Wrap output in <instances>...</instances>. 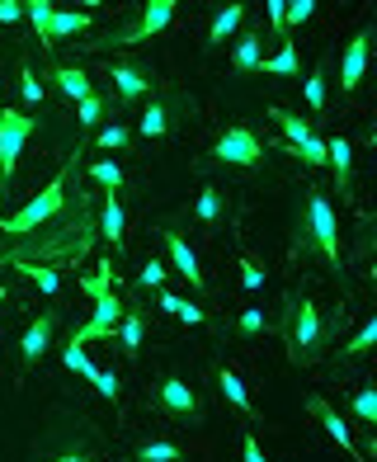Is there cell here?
<instances>
[{"mask_svg":"<svg viewBox=\"0 0 377 462\" xmlns=\"http://www.w3.org/2000/svg\"><path fill=\"white\" fill-rule=\"evenodd\" d=\"M283 345H288V359L298 364V368H311L326 354V345H330V330H326V321H321V311H317V302L307 298H283Z\"/></svg>","mask_w":377,"mask_h":462,"instance_id":"6da1fadb","label":"cell"},{"mask_svg":"<svg viewBox=\"0 0 377 462\" xmlns=\"http://www.w3.org/2000/svg\"><path fill=\"white\" fill-rule=\"evenodd\" d=\"M298 241L317 250L330 269H340V226H335V208H330V199L321 194V189H311V194L302 199Z\"/></svg>","mask_w":377,"mask_h":462,"instance_id":"7a4b0ae2","label":"cell"},{"mask_svg":"<svg viewBox=\"0 0 377 462\" xmlns=\"http://www.w3.org/2000/svg\"><path fill=\"white\" fill-rule=\"evenodd\" d=\"M67 213V171H57V180L43 189V194H33L29 208H19L14 217H0V231H10V236H24V231H38L43 222L61 217Z\"/></svg>","mask_w":377,"mask_h":462,"instance_id":"3957f363","label":"cell"},{"mask_svg":"<svg viewBox=\"0 0 377 462\" xmlns=\"http://www.w3.org/2000/svg\"><path fill=\"white\" fill-rule=\"evenodd\" d=\"M152 406L165 415V420H175V425H203V402H198V392L184 383V377L175 373H165L161 383L152 387Z\"/></svg>","mask_w":377,"mask_h":462,"instance_id":"277c9868","label":"cell"},{"mask_svg":"<svg viewBox=\"0 0 377 462\" xmlns=\"http://www.w3.org/2000/svg\"><path fill=\"white\" fill-rule=\"evenodd\" d=\"M269 118L283 128L288 146H292V156H302L311 171H326V137H317V128H311L307 118L298 114H288V109H269Z\"/></svg>","mask_w":377,"mask_h":462,"instance_id":"5b68a950","label":"cell"},{"mask_svg":"<svg viewBox=\"0 0 377 462\" xmlns=\"http://www.w3.org/2000/svg\"><path fill=\"white\" fill-rule=\"evenodd\" d=\"M38 133V123L24 114V109H5L0 104V180L14 175L19 165V152H24V142Z\"/></svg>","mask_w":377,"mask_h":462,"instance_id":"8992f818","label":"cell"},{"mask_svg":"<svg viewBox=\"0 0 377 462\" xmlns=\"http://www.w3.org/2000/svg\"><path fill=\"white\" fill-rule=\"evenodd\" d=\"M213 161H217V165H241V171H250V165H260V161H264V146H260V137L250 133L245 123H232V128L217 137Z\"/></svg>","mask_w":377,"mask_h":462,"instance_id":"52a82bcc","label":"cell"},{"mask_svg":"<svg viewBox=\"0 0 377 462\" xmlns=\"http://www.w3.org/2000/svg\"><path fill=\"white\" fill-rule=\"evenodd\" d=\"M175 24V0H146L142 5V19H133V24H123L109 33V48L118 43H142V38H152V33H165Z\"/></svg>","mask_w":377,"mask_h":462,"instance_id":"ba28073f","label":"cell"},{"mask_svg":"<svg viewBox=\"0 0 377 462\" xmlns=\"http://www.w3.org/2000/svg\"><path fill=\"white\" fill-rule=\"evenodd\" d=\"M368 57H372V24H363V29L345 43V52H340V95L359 90V80H363V71H368Z\"/></svg>","mask_w":377,"mask_h":462,"instance_id":"9c48e42d","label":"cell"},{"mask_svg":"<svg viewBox=\"0 0 377 462\" xmlns=\"http://www.w3.org/2000/svg\"><path fill=\"white\" fill-rule=\"evenodd\" d=\"M57 311H38V317L29 321L24 330V340H19V364L24 368H38V359H48V349H52V335H57Z\"/></svg>","mask_w":377,"mask_h":462,"instance_id":"30bf717a","label":"cell"},{"mask_svg":"<svg viewBox=\"0 0 377 462\" xmlns=\"http://www.w3.org/2000/svg\"><path fill=\"white\" fill-rule=\"evenodd\" d=\"M95 311H90V321L86 326H76V340L86 345V340H99V335H114L118 321H123V302H118V292H99V298H90Z\"/></svg>","mask_w":377,"mask_h":462,"instance_id":"8fae6325","label":"cell"},{"mask_svg":"<svg viewBox=\"0 0 377 462\" xmlns=\"http://www.w3.org/2000/svg\"><path fill=\"white\" fill-rule=\"evenodd\" d=\"M161 245H165V255H170V264H175V274L194 288V292H203L207 288V279H203V264H198V255L188 250V241L179 236V231H161Z\"/></svg>","mask_w":377,"mask_h":462,"instance_id":"7c38bea8","label":"cell"},{"mask_svg":"<svg viewBox=\"0 0 377 462\" xmlns=\"http://www.w3.org/2000/svg\"><path fill=\"white\" fill-rule=\"evenodd\" d=\"M307 411H311V415L321 420V430H326V434H330L335 444H340V448H345V453H349L354 462H363V448L354 444V434H349V425H345V415L335 411V406L326 402V396H307Z\"/></svg>","mask_w":377,"mask_h":462,"instance_id":"4fadbf2b","label":"cell"},{"mask_svg":"<svg viewBox=\"0 0 377 462\" xmlns=\"http://www.w3.org/2000/svg\"><path fill=\"white\" fill-rule=\"evenodd\" d=\"M109 86H114L118 104H137L142 95H152V76L137 61H109Z\"/></svg>","mask_w":377,"mask_h":462,"instance_id":"5bb4252c","label":"cell"},{"mask_svg":"<svg viewBox=\"0 0 377 462\" xmlns=\"http://www.w3.org/2000/svg\"><path fill=\"white\" fill-rule=\"evenodd\" d=\"M175 118H179V104L175 99H152V104H146V109H142V137L146 142H161V137H170L175 133Z\"/></svg>","mask_w":377,"mask_h":462,"instance_id":"9a60e30c","label":"cell"},{"mask_svg":"<svg viewBox=\"0 0 377 462\" xmlns=\"http://www.w3.org/2000/svg\"><path fill=\"white\" fill-rule=\"evenodd\" d=\"M326 165L335 171L340 199H349V194H354V142H349V137H330V142H326Z\"/></svg>","mask_w":377,"mask_h":462,"instance_id":"2e32d148","label":"cell"},{"mask_svg":"<svg viewBox=\"0 0 377 462\" xmlns=\"http://www.w3.org/2000/svg\"><path fill=\"white\" fill-rule=\"evenodd\" d=\"M48 76H52V86H57L61 95H71V104H80V99L95 95L90 76L80 71V67H61V61H48Z\"/></svg>","mask_w":377,"mask_h":462,"instance_id":"e0dca14e","label":"cell"},{"mask_svg":"<svg viewBox=\"0 0 377 462\" xmlns=\"http://www.w3.org/2000/svg\"><path fill=\"white\" fill-rule=\"evenodd\" d=\"M95 231H99V236L109 241L114 250H123V231H128V217H123V203H118V194H104Z\"/></svg>","mask_w":377,"mask_h":462,"instance_id":"ac0fdd59","label":"cell"},{"mask_svg":"<svg viewBox=\"0 0 377 462\" xmlns=\"http://www.w3.org/2000/svg\"><path fill=\"white\" fill-rule=\"evenodd\" d=\"M260 52H264V33H260V29H245L241 43H236V52H232V67H236L241 76L260 71Z\"/></svg>","mask_w":377,"mask_h":462,"instance_id":"d6986e66","label":"cell"},{"mask_svg":"<svg viewBox=\"0 0 377 462\" xmlns=\"http://www.w3.org/2000/svg\"><path fill=\"white\" fill-rule=\"evenodd\" d=\"M217 387H222V396H226V406H236L241 415H255V402H250V392H245V383H241L236 368H217Z\"/></svg>","mask_w":377,"mask_h":462,"instance_id":"ffe728a7","label":"cell"},{"mask_svg":"<svg viewBox=\"0 0 377 462\" xmlns=\"http://www.w3.org/2000/svg\"><path fill=\"white\" fill-rule=\"evenodd\" d=\"M188 213H194V222H217L222 213H226V194H222V189L217 184H203L198 189V199H194V208H188Z\"/></svg>","mask_w":377,"mask_h":462,"instance_id":"44dd1931","label":"cell"},{"mask_svg":"<svg viewBox=\"0 0 377 462\" xmlns=\"http://www.w3.org/2000/svg\"><path fill=\"white\" fill-rule=\"evenodd\" d=\"M90 24H95V19H90L86 10H57V14H52L48 38L57 43V38H71V33H90Z\"/></svg>","mask_w":377,"mask_h":462,"instance_id":"7402d4cb","label":"cell"},{"mask_svg":"<svg viewBox=\"0 0 377 462\" xmlns=\"http://www.w3.org/2000/svg\"><path fill=\"white\" fill-rule=\"evenodd\" d=\"M118 340H123V354H128V359H137V349H142V340H146V317H142V311H123Z\"/></svg>","mask_w":377,"mask_h":462,"instance_id":"603a6c76","label":"cell"},{"mask_svg":"<svg viewBox=\"0 0 377 462\" xmlns=\"http://www.w3.org/2000/svg\"><path fill=\"white\" fill-rule=\"evenodd\" d=\"M241 19H245V5H226V10H217L213 29H207V43H213V48H222L232 33H241Z\"/></svg>","mask_w":377,"mask_h":462,"instance_id":"cb8c5ba5","label":"cell"},{"mask_svg":"<svg viewBox=\"0 0 377 462\" xmlns=\"http://www.w3.org/2000/svg\"><path fill=\"white\" fill-rule=\"evenodd\" d=\"M260 71H269V76H298V71H302V61H298V48H292L288 38H283L274 57H260Z\"/></svg>","mask_w":377,"mask_h":462,"instance_id":"d4e9b609","label":"cell"},{"mask_svg":"<svg viewBox=\"0 0 377 462\" xmlns=\"http://www.w3.org/2000/svg\"><path fill=\"white\" fill-rule=\"evenodd\" d=\"M179 457H184V448L170 444V439H146V444L133 448V462H179Z\"/></svg>","mask_w":377,"mask_h":462,"instance_id":"484cf974","label":"cell"},{"mask_svg":"<svg viewBox=\"0 0 377 462\" xmlns=\"http://www.w3.org/2000/svg\"><path fill=\"white\" fill-rule=\"evenodd\" d=\"M86 175L104 189V194H118V189H123V165L114 161V156H104V161H90L86 165Z\"/></svg>","mask_w":377,"mask_h":462,"instance_id":"4316f807","label":"cell"},{"mask_svg":"<svg viewBox=\"0 0 377 462\" xmlns=\"http://www.w3.org/2000/svg\"><path fill=\"white\" fill-rule=\"evenodd\" d=\"M61 364H67L71 373H80V377H86V383H95V373H99V364H95L90 354H86V345H80L76 335L67 340V349H61Z\"/></svg>","mask_w":377,"mask_h":462,"instance_id":"83f0119b","label":"cell"},{"mask_svg":"<svg viewBox=\"0 0 377 462\" xmlns=\"http://www.w3.org/2000/svg\"><path fill=\"white\" fill-rule=\"evenodd\" d=\"M14 269H24V274L38 283V292H48V298H57V292H61V274H57V269L52 264H33V260H19Z\"/></svg>","mask_w":377,"mask_h":462,"instance_id":"f1b7e54d","label":"cell"},{"mask_svg":"<svg viewBox=\"0 0 377 462\" xmlns=\"http://www.w3.org/2000/svg\"><path fill=\"white\" fill-rule=\"evenodd\" d=\"M52 14H57L52 0H29V5H24V19H33V29H38V38H43V48H48V52H52V38H48Z\"/></svg>","mask_w":377,"mask_h":462,"instance_id":"f546056e","label":"cell"},{"mask_svg":"<svg viewBox=\"0 0 377 462\" xmlns=\"http://www.w3.org/2000/svg\"><path fill=\"white\" fill-rule=\"evenodd\" d=\"M349 406H354V420H359L363 430H372V425H377V387H359Z\"/></svg>","mask_w":377,"mask_h":462,"instance_id":"4dcf8cb0","label":"cell"},{"mask_svg":"<svg viewBox=\"0 0 377 462\" xmlns=\"http://www.w3.org/2000/svg\"><path fill=\"white\" fill-rule=\"evenodd\" d=\"M19 99H24V109H38V104L48 99V95H43V86H38V76H33L29 61L19 67Z\"/></svg>","mask_w":377,"mask_h":462,"instance_id":"1f68e13d","label":"cell"},{"mask_svg":"<svg viewBox=\"0 0 377 462\" xmlns=\"http://www.w3.org/2000/svg\"><path fill=\"white\" fill-rule=\"evenodd\" d=\"M307 109H311V114H321V109H326V61L307 76Z\"/></svg>","mask_w":377,"mask_h":462,"instance_id":"d6a6232c","label":"cell"},{"mask_svg":"<svg viewBox=\"0 0 377 462\" xmlns=\"http://www.w3.org/2000/svg\"><path fill=\"white\" fill-rule=\"evenodd\" d=\"M99 152H123V146H133V128H123V123H109L99 137Z\"/></svg>","mask_w":377,"mask_h":462,"instance_id":"836d02e7","label":"cell"},{"mask_svg":"<svg viewBox=\"0 0 377 462\" xmlns=\"http://www.w3.org/2000/svg\"><path fill=\"white\" fill-rule=\"evenodd\" d=\"M232 330L250 340V335H264V330H269V321H264V311H260V307H245L241 317H236V326H232Z\"/></svg>","mask_w":377,"mask_h":462,"instance_id":"e575fe53","label":"cell"},{"mask_svg":"<svg viewBox=\"0 0 377 462\" xmlns=\"http://www.w3.org/2000/svg\"><path fill=\"white\" fill-rule=\"evenodd\" d=\"M137 283H142V288H165V283H170V264H165V260H146L142 274H137Z\"/></svg>","mask_w":377,"mask_h":462,"instance_id":"d590c367","label":"cell"},{"mask_svg":"<svg viewBox=\"0 0 377 462\" xmlns=\"http://www.w3.org/2000/svg\"><path fill=\"white\" fill-rule=\"evenodd\" d=\"M372 340H377V317H372V321H363L359 330H354V335H349V345H345L340 354H368V349H372Z\"/></svg>","mask_w":377,"mask_h":462,"instance_id":"8d00e7d4","label":"cell"},{"mask_svg":"<svg viewBox=\"0 0 377 462\" xmlns=\"http://www.w3.org/2000/svg\"><path fill=\"white\" fill-rule=\"evenodd\" d=\"M95 387H99L104 402H118V396H123V377L109 373V368H99V373H95Z\"/></svg>","mask_w":377,"mask_h":462,"instance_id":"74e56055","label":"cell"},{"mask_svg":"<svg viewBox=\"0 0 377 462\" xmlns=\"http://www.w3.org/2000/svg\"><path fill=\"white\" fill-rule=\"evenodd\" d=\"M76 118H80V128H95V123L104 118V99H99V95L80 99V104H76Z\"/></svg>","mask_w":377,"mask_h":462,"instance_id":"f35d334b","label":"cell"},{"mask_svg":"<svg viewBox=\"0 0 377 462\" xmlns=\"http://www.w3.org/2000/svg\"><path fill=\"white\" fill-rule=\"evenodd\" d=\"M236 274H241V288H245V292H260V288H264V269H260L255 260H241Z\"/></svg>","mask_w":377,"mask_h":462,"instance_id":"ab89813d","label":"cell"},{"mask_svg":"<svg viewBox=\"0 0 377 462\" xmlns=\"http://www.w3.org/2000/svg\"><path fill=\"white\" fill-rule=\"evenodd\" d=\"M311 14H317V5H311V0H292V5L283 10V24H307Z\"/></svg>","mask_w":377,"mask_h":462,"instance_id":"60d3db41","label":"cell"},{"mask_svg":"<svg viewBox=\"0 0 377 462\" xmlns=\"http://www.w3.org/2000/svg\"><path fill=\"white\" fill-rule=\"evenodd\" d=\"M241 462H269V457H264V448H260V439H255V434H245V439H241Z\"/></svg>","mask_w":377,"mask_h":462,"instance_id":"b9f144b4","label":"cell"},{"mask_svg":"<svg viewBox=\"0 0 377 462\" xmlns=\"http://www.w3.org/2000/svg\"><path fill=\"white\" fill-rule=\"evenodd\" d=\"M283 10H288L283 0H269V33H279V38L288 33V24H283Z\"/></svg>","mask_w":377,"mask_h":462,"instance_id":"7bdbcfd3","label":"cell"},{"mask_svg":"<svg viewBox=\"0 0 377 462\" xmlns=\"http://www.w3.org/2000/svg\"><path fill=\"white\" fill-rule=\"evenodd\" d=\"M175 317H179L184 326H203V321H207V317H203V311H198L194 302H188V298H179V311H175Z\"/></svg>","mask_w":377,"mask_h":462,"instance_id":"ee69618b","label":"cell"},{"mask_svg":"<svg viewBox=\"0 0 377 462\" xmlns=\"http://www.w3.org/2000/svg\"><path fill=\"white\" fill-rule=\"evenodd\" d=\"M24 19V5L19 0H0V24H19Z\"/></svg>","mask_w":377,"mask_h":462,"instance_id":"f6af8a7d","label":"cell"},{"mask_svg":"<svg viewBox=\"0 0 377 462\" xmlns=\"http://www.w3.org/2000/svg\"><path fill=\"white\" fill-rule=\"evenodd\" d=\"M161 311H165V317H175V311H179V292L161 288Z\"/></svg>","mask_w":377,"mask_h":462,"instance_id":"bcb514c9","label":"cell"},{"mask_svg":"<svg viewBox=\"0 0 377 462\" xmlns=\"http://www.w3.org/2000/svg\"><path fill=\"white\" fill-rule=\"evenodd\" d=\"M52 462H95V457H90V453H76V448H71V453H61V457H52Z\"/></svg>","mask_w":377,"mask_h":462,"instance_id":"7dc6e473","label":"cell"},{"mask_svg":"<svg viewBox=\"0 0 377 462\" xmlns=\"http://www.w3.org/2000/svg\"><path fill=\"white\" fill-rule=\"evenodd\" d=\"M0 307H5V283H0Z\"/></svg>","mask_w":377,"mask_h":462,"instance_id":"c3c4849f","label":"cell"}]
</instances>
